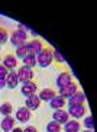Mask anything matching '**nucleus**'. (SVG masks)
Here are the masks:
<instances>
[{
    "instance_id": "nucleus-1",
    "label": "nucleus",
    "mask_w": 97,
    "mask_h": 132,
    "mask_svg": "<svg viewBox=\"0 0 97 132\" xmlns=\"http://www.w3.org/2000/svg\"><path fill=\"white\" fill-rule=\"evenodd\" d=\"M28 32H26V28L22 26V25H17V29L13 31L10 34V44H12L13 47H20L22 44L28 42Z\"/></svg>"
},
{
    "instance_id": "nucleus-2",
    "label": "nucleus",
    "mask_w": 97,
    "mask_h": 132,
    "mask_svg": "<svg viewBox=\"0 0 97 132\" xmlns=\"http://www.w3.org/2000/svg\"><path fill=\"white\" fill-rule=\"evenodd\" d=\"M52 48L51 47H43V50L36 55V62H38L39 67L42 68H47L52 64Z\"/></svg>"
},
{
    "instance_id": "nucleus-3",
    "label": "nucleus",
    "mask_w": 97,
    "mask_h": 132,
    "mask_svg": "<svg viewBox=\"0 0 97 132\" xmlns=\"http://www.w3.org/2000/svg\"><path fill=\"white\" fill-rule=\"evenodd\" d=\"M16 74H17V80H19V83H29L33 80V70L32 68H28V67L22 65L19 68V70L16 71Z\"/></svg>"
},
{
    "instance_id": "nucleus-4",
    "label": "nucleus",
    "mask_w": 97,
    "mask_h": 132,
    "mask_svg": "<svg viewBox=\"0 0 97 132\" xmlns=\"http://www.w3.org/2000/svg\"><path fill=\"white\" fill-rule=\"evenodd\" d=\"M77 90H78V84L75 81H73V83H70V84L61 87L59 92H58V96L64 97V99H68V97H71L75 92H77Z\"/></svg>"
},
{
    "instance_id": "nucleus-5",
    "label": "nucleus",
    "mask_w": 97,
    "mask_h": 132,
    "mask_svg": "<svg viewBox=\"0 0 97 132\" xmlns=\"http://www.w3.org/2000/svg\"><path fill=\"white\" fill-rule=\"evenodd\" d=\"M85 103V94L83 90H77L71 97H68V106H81Z\"/></svg>"
},
{
    "instance_id": "nucleus-6",
    "label": "nucleus",
    "mask_w": 97,
    "mask_h": 132,
    "mask_svg": "<svg viewBox=\"0 0 97 132\" xmlns=\"http://www.w3.org/2000/svg\"><path fill=\"white\" fill-rule=\"evenodd\" d=\"M85 112H87L85 106L81 105V106H68V112L67 113L73 119H81V118H84Z\"/></svg>"
},
{
    "instance_id": "nucleus-7",
    "label": "nucleus",
    "mask_w": 97,
    "mask_h": 132,
    "mask_svg": "<svg viewBox=\"0 0 97 132\" xmlns=\"http://www.w3.org/2000/svg\"><path fill=\"white\" fill-rule=\"evenodd\" d=\"M2 64H3L9 71H12L17 67V58H16V55H13V54H6L3 58H2Z\"/></svg>"
},
{
    "instance_id": "nucleus-8",
    "label": "nucleus",
    "mask_w": 97,
    "mask_h": 132,
    "mask_svg": "<svg viewBox=\"0 0 97 132\" xmlns=\"http://www.w3.org/2000/svg\"><path fill=\"white\" fill-rule=\"evenodd\" d=\"M31 116H32L31 110H29V109H26L23 106V108H19L17 110H16L15 119L19 120V122H22V123H26L28 120H31Z\"/></svg>"
},
{
    "instance_id": "nucleus-9",
    "label": "nucleus",
    "mask_w": 97,
    "mask_h": 132,
    "mask_svg": "<svg viewBox=\"0 0 97 132\" xmlns=\"http://www.w3.org/2000/svg\"><path fill=\"white\" fill-rule=\"evenodd\" d=\"M39 106H41V100H39L38 94H32V96H28L26 97V102H25V108L29 109V110H36V109H39Z\"/></svg>"
},
{
    "instance_id": "nucleus-10",
    "label": "nucleus",
    "mask_w": 97,
    "mask_h": 132,
    "mask_svg": "<svg viewBox=\"0 0 97 132\" xmlns=\"http://www.w3.org/2000/svg\"><path fill=\"white\" fill-rule=\"evenodd\" d=\"M52 120L58 122L59 125H64L70 120V116H68V113H67L64 109H58V110H55V112L52 113Z\"/></svg>"
},
{
    "instance_id": "nucleus-11",
    "label": "nucleus",
    "mask_w": 97,
    "mask_h": 132,
    "mask_svg": "<svg viewBox=\"0 0 97 132\" xmlns=\"http://www.w3.org/2000/svg\"><path fill=\"white\" fill-rule=\"evenodd\" d=\"M70 83H73V76L68 71H62V73L58 74V77H57V86H58V89L70 84Z\"/></svg>"
},
{
    "instance_id": "nucleus-12",
    "label": "nucleus",
    "mask_w": 97,
    "mask_h": 132,
    "mask_svg": "<svg viewBox=\"0 0 97 132\" xmlns=\"http://www.w3.org/2000/svg\"><path fill=\"white\" fill-rule=\"evenodd\" d=\"M22 94L23 96H32V94H36V92H38V84H36L35 81H29V83H23L22 84Z\"/></svg>"
},
{
    "instance_id": "nucleus-13",
    "label": "nucleus",
    "mask_w": 97,
    "mask_h": 132,
    "mask_svg": "<svg viewBox=\"0 0 97 132\" xmlns=\"http://www.w3.org/2000/svg\"><path fill=\"white\" fill-rule=\"evenodd\" d=\"M15 123H16V119L10 115V116H4L2 119V123H0V128L3 132H10L13 128H15Z\"/></svg>"
},
{
    "instance_id": "nucleus-14",
    "label": "nucleus",
    "mask_w": 97,
    "mask_h": 132,
    "mask_svg": "<svg viewBox=\"0 0 97 132\" xmlns=\"http://www.w3.org/2000/svg\"><path fill=\"white\" fill-rule=\"evenodd\" d=\"M6 87H9V89H16L17 87V84H19V80H17V74H16L15 70L9 71L7 76H6Z\"/></svg>"
},
{
    "instance_id": "nucleus-15",
    "label": "nucleus",
    "mask_w": 97,
    "mask_h": 132,
    "mask_svg": "<svg viewBox=\"0 0 97 132\" xmlns=\"http://www.w3.org/2000/svg\"><path fill=\"white\" fill-rule=\"evenodd\" d=\"M62 129H64V132H80L81 123H80V120H77V119L68 120L67 123L62 125Z\"/></svg>"
},
{
    "instance_id": "nucleus-16",
    "label": "nucleus",
    "mask_w": 97,
    "mask_h": 132,
    "mask_svg": "<svg viewBox=\"0 0 97 132\" xmlns=\"http://www.w3.org/2000/svg\"><path fill=\"white\" fill-rule=\"evenodd\" d=\"M29 50H31V54H35V55H38L41 51L43 50V42L41 41V39H31L29 41Z\"/></svg>"
},
{
    "instance_id": "nucleus-17",
    "label": "nucleus",
    "mask_w": 97,
    "mask_h": 132,
    "mask_svg": "<svg viewBox=\"0 0 97 132\" xmlns=\"http://www.w3.org/2000/svg\"><path fill=\"white\" fill-rule=\"evenodd\" d=\"M67 105V99H64V97H61V96H57L55 97H52L49 100V106L52 109H55V110H58V109H62L64 106Z\"/></svg>"
},
{
    "instance_id": "nucleus-18",
    "label": "nucleus",
    "mask_w": 97,
    "mask_h": 132,
    "mask_svg": "<svg viewBox=\"0 0 97 132\" xmlns=\"http://www.w3.org/2000/svg\"><path fill=\"white\" fill-rule=\"evenodd\" d=\"M57 96V93H55V90L54 89H43L39 92L38 97H39V100L41 102H49L52 97Z\"/></svg>"
},
{
    "instance_id": "nucleus-19",
    "label": "nucleus",
    "mask_w": 97,
    "mask_h": 132,
    "mask_svg": "<svg viewBox=\"0 0 97 132\" xmlns=\"http://www.w3.org/2000/svg\"><path fill=\"white\" fill-rule=\"evenodd\" d=\"M22 61H23V65L28 67V68H35L36 65H38V62H36V55L35 54H28L25 58H22Z\"/></svg>"
},
{
    "instance_id": "nucleus-20",
    "label": "nucleus",
    "mask_w": 97,
    "mask_h": 132,
    "mask_svg": "<svg viewBox=\"0 0 97 132\" xmlns=\"http://www.w3.org/2000/svg\"><path fill=\"white\" fill-rule=\"evenodd\" d=\"M28 54H31V50H29V44H28V42L22 44L20 47L16 48V58H25Z\"/></svg>"
},
{
    "instance_id": "nucleus-21",
    "label": "nucleus",
    "mask_w": 97,
    "mask_h": 132,
    "mask_svg": "<svg viewBox=\"0 0 97 132\" xmlns=\"http://www.w3.org/2000/svg\"><path fill=\"white\" fill-rule=\"evenodd\" d=\"M13 112V106L10 102H4V103H2V106H0V113L3 115V116H10Z\"/></svg>"
},
{
    "instance_id": "nucleus-22",
    "label": "nucleus",
    "mask_w": 97,
    "mask_h": 132,
    "mask_svg": "<svg viewBox=\"0 0 97 132\" xmlns=\"http://www.w3.org/2000/svg\"><path fill=\"white\" fill-rule=\"evenodd\" d=\"M62 131V125H59L58 122H55V120H51L48 122L47 125V132H61Z\"/></svg>"
},
{
    "instance_id": "nucleus-23",
    "label": "nucleus",
    "mask_w": 97,
    "mask_h": 132,
    "mask_svg": "<svg viewBox=\"0 0 97 132\" xmlns=\"http://www.w3.org/2000/svg\"><path fill=\"white\" fill-rule=\"evenodd\" d=\"M9 41V31L6 28H0V45H3Z\"/></svg>"
},
{
    "instance_id": "nucleus-24",
    "label": "nucleus",
    "mask_w": 97,
    "mask_h": 132,
    "mask_svg": "<svg viewBox=\"0 0 97 132\" xmlns=\"http://www.w3.org/2000/svg\"><path fill=\"white\" fill-rule=\"evenodd\" d=\"M83 125H84L87 129H91V131H93L94 129V119H93V116H91V115H90V116H85Z\"/></svg>"
},
{
    "instance_id": "nucleus-25",
    "label": "nucleus",
    "mask_w": 97,
    "mask_h": 132,
    "mask_svg": "<svg viewBox=\"0 0 97 132\" xmlns=\"http://www.w3.org/2000/svg\"><path fill=\"white\" fill-rule=\"evenodd\" d=\"M52 60H55L57 62H64V57L61 55V52H59L58 50H52Z\"/></svg>"
},
{
    "instance_id": "nucleus-26",
    "label": "nucleus",
    "mask_w": 97,
    "mask_h": 132,
    "mask_svg": "<svg viewBox=\"0 0 97 132\" xmlns=\"http://www.w3.org/2000/svg\"><path fill=\"white\" fill-rule=\"evenodd\" d=\"M9 73V70L6 68V67L3 65V64H0V77H6Z\"/></svg>"
},
{
    "instance_id": "nucleus-27",
    "label": "nucleus",
    "mask_w": 97,
    "mask_h": 132,
    "mask_svg": "<svg viewBox=\"0 0 97 132\" xmlns=\"http://www.w3.org/2000/svg\"><path fill=\"white\" fill-rule=\"evenodd\" d=\"M23 132H38V129L35 126H32V125H28L26 128L23 129Z\"/></svg>"
},
{
    "instance_id": "nucleus-28",
    "label": "nucleus",
    "mask_w": 97,
    "mask_h": 132,
    "mask_svg": "<svg viewBox=\"0 0 97 132\" xmlns=\"http://www.w3.org/2000/svg\"><path fill=\"white\" fill-rule=\"evenodd\" d=\"M6 87V78L4 77H0V90Z\"/></svg>"
},
{
    "instance_id": "nucleus-29",
    "label": "nucleus",
    "mask_w": 97,
    "mask_h": 132,
    "mask_svg": "<svg viewBox=\"0 0 97 132\" xmlns=\"http://www.w3.org/2000/svg\"><path fill=\"white\" fill-rule=\"evenodd\" d=\"M10 132H23V129H22V128H17V126H15V128H13Z\"/></svg>"
},
{
    "instance_id": "nucleus-30",
    "label": "nucleus",
    "mask_w": 97,
    "mask_h": 132,
    "mask_svg": "<svg viewBox=\"0 0 97 132\" xmlns=\"http://www.w3.org/2000/svg\"><path fill=\"white\" fill-rule=\"evenodd\" d=\"M83 132H94V131H91V129H85V131H83Z\"/></svg>"
},
{
    "instance_id": "nucleus-31",
    "label": "nucleus",
    "mask_w": 97,
    "mask_h": 132,
    "mask_svg": "<svg viewBox=\"0 0 97 132\" xmlns=\"http://www.w3.org/2000/svg\"><path fill=\"white\" fill-rule=\"evenodd\" d=\"M0 64H2V57H0Z\"/></svg>"
},
{
    "instance_id": "nucleus-32",
    "label": "nucleus",
    "mask_w": 97,
    "mask_h": 132,
    "mask_svg": "<svg viewBox=\"0 0 97 132\" xmlns=\"http://www.w3.org/2000/svg\"><path fill=\"white\" fill-rule=\"evenodd\" d=\"M0 51H2V45H0Z\"/></svg>"
}]
</instances>
